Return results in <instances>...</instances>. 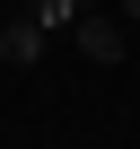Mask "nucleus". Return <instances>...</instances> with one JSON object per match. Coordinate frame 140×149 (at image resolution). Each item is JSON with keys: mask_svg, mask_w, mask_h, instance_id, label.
Listing matches in <instances>:
<instances>
[{"mask_svg": "<svg viewBox=\"0 0 140 149\" xmlns=\"http://www.w3.org/2000/svg\"><path fill=\"white\" fill-rule=\"evenodd\" d=\"M70 44H79V61H96V70H105V61H123V18H88V9H79Z\"/></svg>", "mask_w": 140, "mask_h": 149, "instance_id": "nucleus-1", "label": "nucleus"}, {"mask_svg": "<svg viewBox=\"0 0 140 149\" xmlns=\"http://www.w3.org/2000/svg\"><path fill=\"white\" fill-rule=\"evenodd\" d=\"M79 9H88V0H26V18H35L44 35H70V26H79Z\"/></svg>", "mask_w": 140, "mask_h": 149, "instance_id": "nucleus-3", "label": "nucleus"}, {"mask_svg": "<svg viewBox=\"0 0 140 149\" xmlns=\"http://www.w3.org/2000/svg\"><path fill=\"white\" fill-rule=\"evenodd\" d=\"M114 9H123V26H140V0H114Z\"/></svg>", "mask_w": 140, "mask_h": 149, "instance_id": "nucleus-4", "label": "nucleus"}, {"mask_svg": "<svg viewBox=\"0 0 140 149\" xmlns=\"http://www.w3.org/2000/svg\"><path fill=\"white\" fill-rule=\"evenodd\" d=\"M0 61H9V70H35L44 61V26L18 9V18H0Z\"/></svg>", "mask_w": 140, "mask_h": 149, "instance_id": "nucleus-2", "label": "nucleus"}]
</instances>
